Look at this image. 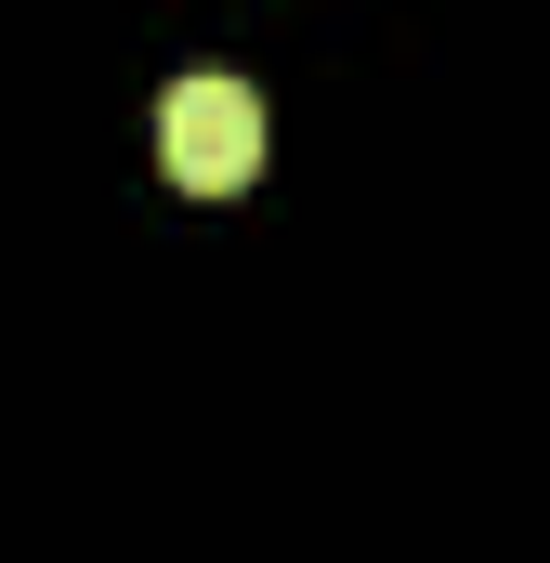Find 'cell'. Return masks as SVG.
<instances>
[{
  "label": "cell",
  "mask_w": 550,
  "mask_h": 563,
  "mask_svg": "<svg viewBox=\"0 0 550 563\" xmlns=\"http://www.w3.org/2000/svg\"><path fill=\"white\" fill-rule=\"evenodd\" d=\"M157 170L184 197H237L263 170V92L250 79H170L157 92Z\"/></svg>",
  "instance_id": "1"
}]
</instances>
